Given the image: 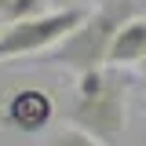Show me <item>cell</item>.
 I'll return each instance as SVG.
<instances>
[{
  "label": "cell",
  "mask_w": 146,
  "mask_h": 146,
  "mask_svg": "<svg viewBox=\"0 0 146 146\" xmlns=\"http://www.w3.org/2000/svg\"><path fill=\"white\" fill-rule=\"evenodd\" d=\"M84 18H88L84 7H73V11H48L40 18H26V22L7 26L0 33V62L26 58V55H51Z\"/></svg>",
  "instance_id": "3"
},
{
  "label": "cell",
  "mask_w": 146,
  "mask_h": 146,
  "mask_svg": "<svg viewBox=\"0 0 146 146\" xmlns=\"http://www.w3.org/2000/svg\"><path fill=\"white\" fill-rule=\"evenodd\" d=\"M48 0H0V15L7 26H15V22H26V18H40L48 15Z\"/></svg>",
  "instance_id": "6"
},
{
  "label": "cell",
  "mask_w": 146,
  "mask_h": 146,
  "mask_svg": "<svg viewBox=\"0 0 146 146\" xmlns=\"http://www.w3.org/2000/svg\"><path fill=\"white\" fill-rule=\"evenodd\" d=\"M4 29H7V22H4V15H0V33H4Z\"/></svg>",
  "instance_id": "10"
},
{
  "label": "cell",
  "mask_w": 146,
  "mask_h": 146,
  "mask_svg": "<svg viewBox=\"0 0 146 146\" xmlns=\"http://www.w3.org/2000/svg\"><path fill=\"white\" fill-rule=\"evenodd\" d=\"M143 58H146V18H131L124 29L117 33L113 48H110V70L139 66Z\"/></svg>",
  "instance_id": "5"
},
{
  "label": "cell",
  "mask_w": 146,
  "mask_h": 146,
  "mask_svg": "<svg viewBox=\"0 0 146 146\" xmlns=\"http://www.w3.org/2000/svg\"><path fill=\"white\" fill-rule=\"evenodd\" d=\"M51 4V11H73V7H80L84 0H48Z\"/></svg>",
  "instance_id": "8"
},
{
  "label": "cell",
  "mask_w": 146,
  "mask_h": 146,
  "mask_svg": "<svg viewBox=\"0 0 146 146\" xmlns=\"http://www.w3.org/2000/svg\"><path fill=\"white\" fill-rule=\"evenodd\" d=\"M70 124L84 128L99 143L117 146L121 131L128 124V80L117 70H95L77 77L70 102Z\"/></svg>",
  "instance_id": "2"
},
{
  "label": "cell",
  "mask_w": 146,
  "mask_h": 146,
  "mask_svg": "<svg viewBox=\"0 0 146 146\" xmlns=\"http://www.w3.org/2000/svg\"><path fill=\"white\" fill-rule=\"evenodd\" d=\"M44 146H106V143H99L95 135H88L84 128H77V124H66L58 131H51L44 139Z\"/></svg>",
  "instance_id": "7"
},
{
  "label": "cell",
  "mask_w": 146,
  "mask_h": 146,
  "mask_svg": "<svg viewBox=\"0 0 146 146\" xmlns=\"http://www.w3.org/2000/svg\"><path fill=\"white\" fill-rule=\"evenodd\" d=\"M135 70H139V80H146V58L139 62V66H135Z\"/></svg>",
  "instance_id": "9"
},
{
  "label": "cell",
  "mask_w": 146,
  "mask_h": 146,
  "mask_svg": "<svg viewBox=\"0 0 146 146\" xmlns=\"http://www.w3.org/2000/svg\"><path fill=\"white\" fill-rule=\"evenodd\" d=\"M135 15H139V4H135V0H106V4H99L95 11H88V18H84L51 55H44V58L55 62V66L73 70L77 77L95 73V70H106L110 66V48H113L117 33H121Z\"/></svg>",
  "instance_id": "1"
},
{
  "label": "cell",
  "mask_w": 146,
  "mask_h": 146,
  "mask_svg": "<svg viewBox=\"0 0 146 146\" xmlns=\"http://www.w3.org/2000/svg\"><path fill=\"white\" fill-rule=\"evenodd\" d=\"M55 117V99L44 88H18L4 102V121L18 131H40Z\"/></svg>",
  "instance_id": "4"
}]
</instances>
